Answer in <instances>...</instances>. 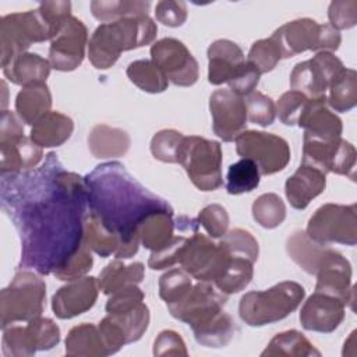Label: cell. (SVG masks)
<instances>
[{
    "label": "cell",
    "mask_w": 357,
    "mask_h": 357,
    "mask_svg": "<svg viewBox=\"0 0 357 357\" xmlns=\"http://www.w3.org/2000/svg\"><path fill=\"white\" fill-rule=\"evenodd\" d=\"M1 205L21 240L20 269L52 275L84 243L85 178L53 152L38 169L1 174Z\"/></svg>",
    "instance_id": "obj_1"
},
{
    "label": "cell",
    "mask_w": 357,
    "mask_h": 357,
    "mask_svg": "<svg viewBox=\"0 0 357 357\" xmlns=\"http://www.w3.org/2000/svg\"><path fill=\"white\" fill-rule=\"evenodd\" d=\"M88 206L110 230L137 238L139 222L156 211H173L167 201L141 185L119 162L98 165L85 177Z\"/></svg>",
    "instance_id": "obj_2"
},
{
    "label": "cell",
    "mask_w": 357,
    "mask_h": 357,
    "mask_svg": "<svg viewBox=\"0 0 357 357\" xmlns=\"http://www.w3.org/2000/svg\"><path fill=\"white\" fill-rule=\"evenodd\" d=\"M156 33L158 26L148 14L100 24L88 43L89 61L98 70H107L123 52L151 45Z\"/></svg>",
    "instance_id": "obj_3"
},
{
    "label": "cell",
    "mask_w": 357,
    "mask_h": 357,
    "mask_svg": "<svg viewBox=\"0 0 357 357\" xmlns=\"http://www.w3.org/2000/svg\"><path fill=\"white\" fill-rule=\"evenodd\" d=\"M304 296L305 290L301 284L284 280L266 290L245 293L240 300L238 314L250 326L275 324L296 311Z\"/></svg>",
    "instance_id": "obj_4"
},
{
    "label": "cell",
    "mask_w": 357,
    "mask_h": 357,
    "mask_svg": "<svg viewBox=\"0 0 357 357\" xmlns=\"http://www.w3.org/2000/svg\"><path fill=\"white\" fill-rule=\"evenodd\" d=\"M46 300V283L32 271L20 269L0 293L1 329L15 322H29L42 315Z\"/></svg>",
    "instance_id": "obj_5"
},
{
    "label": "cell",
    "mask_w": 357,
    "mask_h": 357,
    "mask_svg": "<svg viewBox=\"0 0 357 357\" xmlns=\"http://www.w3.org/2000/svg\"><path fill=\"white\" fill-rule=\"evenodd\" d=\"M54 29L42 10L13 13L0 21V60L6 67L17 56L26 53L32 43L50 40Z\"/></svg>",
    "instance_id": "obj_6"
},
{
    "label": "cell",
    "mask_w": 357,
    "mask_h": 357,
    "mask_svg": "<svg viewBox=\"0 0 357 357\" xmlns=\"http://www.w3.org/2000/svg\"><path fill=\"white\" fill-rule=\"evenodd\" d=\"M271 38L278 45L282 59H290L307 50H337L342 42L339 31L329 24H318L311 18L289 21L279 26Z\"/></svg>",
    "instance_id": "obj_7"
},
{
    "label": "cell",
    "mask_w": 357,
    "mask_h": 357,
    "mask_svg": "<svg viewBox=\"0 0 357 357\" xmlns=\"http://www.w3.org/2000/svg\"><path fill=\"white\" fill-rule=\"evenodd\" d=\"M178 163L191 183L201 191H215L222 183V146L218 141L198 135L184 137Z\"/></svg>",
    "instance_id": "obj_8"
},
{
    "label": "cell",
    "mask_w": 357,
    "mask_h": 357,
    "mask_svg": "<svg viewBox=\"0 0 357 357\" xmlns=\"http://www.w3.org/2000/svg\"><path fill=\"white\" fill-rule=\"evenodd\" d=\"M307 236L319 244L357 243V206L356 204H324L310 218Z\"/></svg>",
    "instance_id": "obj_9"
},
{
    "label": "cell",
    "mask_w": 357,
    "mask_h": 357,
    "mask_svg": "<svg viewBox=\"0 0 357 357\" xmlns=\"http://www.w3.org/2000/svg\"><path fill=\"white\" fill-rule=\"evenodd\" d=\"M226 301L227 296L213 283L198 282L180 301L167 308L173 318L185 322L195 332L216 319L223 312Z\"/></svg>",
    "instance_id": "obj_10"
},
{
    "label": "cell",
    "mask_w": 357,
    "mask_h": 357,
    "mask_svg": "<svg viewBox=\"0 0 357 357\" xmlns=\"http://www.w3.org/2000/svg\"><path fill=\"white\" fill-rule=\"evenodd\" d=\"M230 258L219 243L215 244L205 234L195 231L190 234L178 264L198 282L215 283L226 271Z\"/></svg>",
    "instance_id": "obj_11"
},
{
    "label": "cell",
    "mask_w": 357,
    "mask_h": 357,
    "mask_svg": "<svg viewBox=\"0 0 357 357\" xmlns=\"http://www.w3.org/2000/svg\"><path fill=\"white\" fill-rule=\"evenodd\" d=\"M60 342V328L50 318L38 317L25 326L3 329L1 350L6 357H29L36 351L50 350Z\"/></svg>",
    "instance_id": "obj_12"
},
{
    "label": "cell",
    "mask_w": 357,
    "mask_h": 357,
    "mask_svg": "<svg viewBox=\"0 0 357 357\" xmlns=\"http://www.w3.org/2000/svg\"><path fill=\"white\" fill-rule=\"evenodd\" d=\"M236 151L241 158L251 159L262 176L283 170L290 160L287 141L265 131H243L236 138Z\"/></svg>",
    "instance_id": "obj_13"
},
{
    "label": "cell",
    "mask_w": 357,
    "mask_h": 357,
    "mask_svg": "<svg viewBox=\"0 0 357 357\" xmlns=\"http://www.w3.org/2000/svg\"><path fill=\"white\" fill-rule=\"evenodd\" d=\"M356 148L342 137L322 141L303 138V165L312 166L322 173H335L356 180Z\"/></svg>",
    "instance_id": "obj_14"
},
{
    "label": "cell",
    "mask_w": 357,
    "mask_h": 357,
    "mask_svg": "<svg viewBox=\"0 0 357 357\" xmlns=\"http://www.w3.org/2000/svg\"><path fill=\"white\" fill-rule=\"evenodd\" d=\"M343 68V63L333 53L317 52L312 59L294 66L290 74L291 89L301 92L308 99L326 98L331 82Z\"/></svg>",
    "instance_id": "obj_15"
},
{
    "label": "cell",
    "mask_w": 357,
    "mask_h": 357,
    "mask_svg": "<svg viewBox=\"0 0 357 357\" xmlns=\"http://www.w3.org/2000/svg\"><path fill=\"white\" fill-rule=\"evenodd\" d=\"M151 60L177 86H191L198 81L199 67L185 45L174 38H163L151 47Z\"/></svg>",
    "instance_id": "obj_16"
},
{
    "label": "cell",
    "mask_w": 357,
    "mask_h": 357,
    "mask_svg": "<svg viewBox=\"0 0 357 357\" xmlns=\"http://www.w3.org/2000/svg\"><path fill=\"white\" fill-rule=\"evenodd\" d=\"M149 319V308L144 301L123 311L107 312L98 326L110 354L117 353L128 343L139 340L148 329Z\"/></svg>",
    "instance_id": "obj_17"
},
{
    "label": "cell",
    "mask_w": 357,
    "mask_h": 357,
    "mask_svg": "<svg viewBox=\"0 0 357 357\" xmlns=\"http://www.w3.org/2000/svg\"><path fill=\"white\" fill-rule=\"evenodd\" d=\"M88 45V29L74 15L67 17L50 39L49 61L59 71H73L81 66Z\"/></svg>",
    "instance_id": "obj_18"
},
{
    "label": "cell",
    "mask_w": 357,
    "mask_h": 357,
    "mask_svg": "<svg viewBox=\"0 0 357 357\" xmlns=\"http://www.w3.org/2000/svg\"><path fill=\"white\" fill-rule=\"evenodd\" d=\"M213 132L225 142L236 141L245 131L247 109L243 96L230 89H216L209 98Z\"/></svg>",
    "instance_id": "obj_19"
},
{
    "label": "cell",
    "mask_w": 357,
    "mask_h": 357,
    "mask_svg": "<svg viewBox=\"0 0 357 357\" xmlns=\"http://www.w3.org/2000/svg\"><path fill=\"white\" fill-rule=\"evenodd\" d=\"M82 241L95 254L103 258L113 255L117 259L131 258L137 254L139 247V240L126 238L110 230L91 211L85 215Z\"/></svg>",
    "instance_id": "obj_20"
},
{
    "label": "cell",
    "mask_w": 357,
    "mask_h": 357,
    "mask_svg": "<svg viewBox=\"0 0 357 357\" xmlns=\"http://www.w3.org/2000/svg\"><path fill=\"white\" fill-rule=\"evenodd\" d=\"M99 290V282L93 276L70 280L53 294L52 310L60 319L78 317L95 305Z\"/></svg>",
    "instance_id": "obj_21"
},
{
    "label": "cell",
    "mask_w": 357,
    "mask_h": 357,
    "mask_svg": "<svg viewBox=\"0 0 357 357\" xmlns=\"http://www.w3.org/2000/svg\"><path fill=\"white\" fill-rule=\"evenodd\" d=\"M344 307L342 300L314 291L301 307L300 324L305 331L331 333L344 319Z\"/></svg>",
    "instance_id": "obj_22"
},
{
    "label": "cell",
    "mask_w": 357,
    "mask_h": 357,
    "mask_svg": "<svg viewBox=\"0 0 357 357\" xmlns=\"http://www.w3.org/2000/svg\"><path fill=\"white\" fill-rule=\"evenodd\" d=\"M297 126L304 128V137L331 141L342 137V120L328 109L326 98L308 99L301 112Z\"/></svg>",
    "instance_id": "obj_23"
},
{
    "label": "cell",
    "mask_w": 357,
    "mask_h": 357,
    "mask_svg": "<svg viewBox=\"0 0 357 357\" xmlns=\"http://www.w3.org/2000/svg\"><path fill=\"white\" fill-rule=\"evenodd\" d=\"M315 291L336 297L353 308L354 286H351V265L339 252L317 272Z\"/></svg>",
    "instance_id": "obj_24"
},
{
    "label": "cell",
    "mask_w": 357,
    "mask_h": 357,
    "mask_svg": "<svg viewBox=\"0 0 357 357\" xmlns=\"http://www.w3.org/2000/svg\"><path fill=\"white\" fill-rule=\"evenodd\" d=\"M206 54L208 81L212 85L229 82L245 61L241 47L229 39H218L212 42Z\"/></svg>",
    "instance_id": "obj_25"
},
{
    "label": "cell",
    "mask_w": 357,
    "mask_h": 357,
    "mask_svg": "<svg viewBox=\"0 0 357 357\" xmlns=\"http://www.w3.org/2000/svg\"><path fill=\"white\" fill-rule=\"evenodd\" d=\"M325 187L326 174L301 163L294 174L286 180L284 194L294 209H305L315 197L325 191Z\"/></svg>",
    "instance_id": "obj_26"
},
{
    "label": "cell",
    "mask_w": 357,
    "mask_h": 357,
    "mask_svg": "<svg viewBox=\"0 0 357 357\" xmlns=\"http://www.w3.org/2000/svg\"><path fill=\"white\" fill-rule=\"evenodd\" d=\"M286 251L289 257L307 273L317 275V272L326 265L339 252L311 240L305 231H296L287 238Z\"/></svg>",
    "instance_id": "obj_27"
},
{
    "label": "cell",
    "mask_w": 357,
    "mask_h": 357,
    "mask_svg": "<svg viewBox=\"0 0 357 357\" xmlns=\"http://www.w3.org/2000/svg\"><path fill=\"white\" fill-rule=\"evenodd\" d=\"M1 174L20 173L33 169L43 158V151L25 135L0 141Z\"/></svg>",
    "instance_id": "obj_28"
},
{
    "label": "cell",
    "mask_w": 357,
    "mask_h": 357,
    "mask_svg": "<svg viewBox=\"0 0 357 357\" xmlns=\"http://www.w3.org/2000/svg\"><path fill=\"white\" fill-rule=\"evenodd\" d=\"M52 64L36 53H22L3 67L4 77L15 84L24 86L46 82L50 74Z\"/></svg>",
    "instance_id": "obj_29"
},
{
    "label": "cell",
    "mask_w": 357,
    "mask_h": 357,
    "mask_svg": "<svg viewBox=\"0 0 357 357\" xmlns=\"http://www.w3.org/2000/svg\"><path fill=\"white\" fill-rule=\"evenodd\" d=\"M66 354L71 357H105L110 356L99 326L79 324L70 329L66 337Z\"/></svg>",
    "instance_id": "obj_30"
},
{
    "label": "cell",
    "mask_w": 357,
    "mask_h": 357,
    "mask_svg": "<svg viewBox=\"0 0 357 357\" xmlns=\"http://www.w3.org/2000/svg\"><path fill=\"white\" fill-rule=\"evenodd\" d=\"M130 135L117 127L96 124L88 135V146L96 159L124 156L130 149Z\"/></svg>",
    "instance_id": "obj_31"
},
{
    "label": "cell",
    "mask_w": 357,
    "mask_h": 357,
    "mask_svg": "<svg viewBox=\"0 0 357 357\" xmlns=\"http://www.w3.org/2000/svg\"><path fill=\"white\" fill-rule=\"evenodd\" d=\"M73 131L74 123L68 116L50 110L32 126L29 138L40 148H53L63 145Z\"/></svg>",
    "instance_id": "obj_32"
},
{
    "label": "cell",
    "mask_w": 357,
    "mask_h": 357,
    "mask_svg": "<svg viewBox=\"0 0 357 357\" xmlns=\"http://www.w3.org/2000/svg\"><path fill=\"white\" fill-rule=\"evenodd\" d=\"M173 211H156L145 216L135 229V234L145 248L158 251L174 236Z\"/></svg>",
    "instance_id": "obj_33"
},
{
    "label": "cell",
    "mask_w": 357,
    "mask_h": 357,
    "mask_svg": "<svg viewBox=\"0 0 357 357\" xmlns=\"http://www.w3.org/2000/svg\"><path fill=\"white\" fill-rule=\"evenodd\" d=\"M52 93L46 82L24 86L15 98V112L22 123L33 126L50 112Z\"/></svg>",
    "instance_id": "obj_34"
},
{
    "label": "cell",
    "mask_w": 357,
    "mask_h": 357,
    "mask_svg": "<svg viewBox=\"0 0 357 357\" xmlns=\"http://www.w3.org/2000/svg\"><path fill=\"white\" fill-rule=\"evenodd\" d=\"M145 273V266L141 262H132L126 265L120 259H114L109 262L99 273L98 282L100 290L110 296L114 291L128 286V284H138L142 282Z\"/></svg>",
    "instance_id": "obj_35"
},
{
    "label": "cell",
    "mask_w": 357,
    "mask_h": 357,
    "mask_svg": "<svg viewBox=\"0 0 357 357\" xmlns=\"http://www.w3.org/2000/svg\"><path fill=\"white\" fill-rule=\"evenodd\" d=\"M262 357L266 356H287V357H310L321 356V351L314 347V344L298 331H284L272 337L265 350L261 353Z\"/></svg>",
    "instance_id": "obj_36"
},
{
    "label": "cell",
    "mask_w": 357,
    "mask_h": 357,
    "mask_svg": "<svg viewBox=\"0 0 357 357\" xmlns=\"http://www.w3.org/2000/svg\"><path fill=\"white\" fill-rule=\"evenodd\" d=\"M151 3L144 0H93L91 1L92 15L105 22H113L126 17L146 15Z\"/></svg>",
    "instance_id": "obj_37"
},
{
    "label": "cell",
    "mask_w": 357,
    "mask_h": 357,
    "mask_svg": "<svg viewBox=\"0 0 357 357\" xmlns=\"http://www.w3.org/2000/svg\"><path fill=\"white\" fill-rule=\"evenodd\" d=\"M326 103L335 112L344 113L357 103V73L351 68H343L329 85Z\"/></svg>",
    "instance_id": "obj_38"
},
{
    "label": "cell",
    "mask_w": 357,
    "mask_h": 357,
    "mask_svg": "<svg viewBox=\"0 0 357 357\" xmlns=\"http://www.w3.org/2000/svg\"><path fill=\"white\" fill-rule=\"evenodd\" d=\"M127 77L141 91L160 93L167 89L169 79L152 60H135L127 67Z\"/></svg>",
    "instance_id": "obj_39"
},
{
    "label": "cell",
    "mask_w": 357,
    "mask_h": 357,
    "mask_svg": "<svg viewBox=\"0 0 357 357\" xmlns=\"http://www.w3.org/2000/svg\"><path fill=\"white\" fill-rule=\"evenodd\" d=\"M231 257V255H230ZM254 262L243 257H231L223 275L213 283L223 294H234L248 286L254 276Z\"/></svg>",
    "instance_id": "obj_40"
},
{
    "label": "cell",
    "mask_w": 357,
    "mask_h": 357,
    "mask_svg": "<svg viewBox=\"0 0 357 357\" xmlns=\"http://www.w3.org/2000/svg\"><path fill=\"white\" fill-rule=\"evenodd\" d=\"M259 169L247 158H241L227 169L226 174V190L231 195L251 192L259 184Z\"/></svg>",
    "instance_id": "obj_41"
},
{
    "label": "cell",
    "mask_w": 357,
    "mask_h": 357,
    "mask_svg": "<svg viewBox=\"0 0 357 357\" xmlns=\"http://www.w3.org/2000/svg\"><path fill=\"white\" fill-rule=\"evenodd\" d=\"M236 331L237 326L231 315L223 311L211 324L195 331L194 337L199 344L206 347H225L230 343Z\"/></svg>",
    "instance_id": "obj_42"
},
{
    "label": "cell",
    "mask_w": 357,
    "mask_h": 357,
    "mask_svg": "<svg viewBox=\"0 0 357 357\" xmlns=\"http://www.w3.org/2000/svg\"><path fill=\"white\" fill-rule=\"evenodd\" d=\"M251 211L254 220L265 229H275L280 226L286 218V205L275 192L259 195L254 201Z\"/></svg>",
    "instance_id": "obj_43"
},
{
    "label": "cell",
    "mask_w": 357,
    "mask_h": 357,
    "mask_svg": "<svg viewBox=\"0 0 357 357\" xmlns=\"http://www.w3.org/2000/svg\"><path fill=\"white\" fill-rule=\"evenodd\" d=\"M191 287V276L183 268L170 269L165 272L159 279V296L166 303V305L180 301Z\"/></svg>",
    "instance_id": "obj_44"
},
{
    "label": "cell",
    "mask_w": 357,
    "mask_h": 357,
    "mask_svg": "<svg viewBox=\"0 0 357 357\" xmlns=\"http://www.w3.org/2000/svg\"><path fill=\"white\" fill-rule=\"evenodd\" d=\"M184 137L177 130H160L151 139V153L165 163H178V152Z\"/></svg>",
    "instance_id": "obj_45"
},
{
    "label": "cell",
    "mask_w": 357,
    "mask_h": 357,
    "mask_svg": "<svg viewBox=\"0 0 357 357\" xmlns=\"http://www.w3.org/2000/svg\"><path fill=\"white\" fill-rule=\"evenodd\" d=\"M219 244L231 255L243 257L255 262L258 259L259 247L255 237L244 229H233L227 231Z\"/></svg>",
    "instance_id": "obj_46"
},
{
    "label": "cell",
    "mask_w": 357,
    "mask_h": 357,
    "mask_svg": "<svg viewBox=\"0 0 357 357\" xmlns=\"http://www.w3.org/2000/svg\"><path fill=\"white\" fill-rule=\"evenodd\" d=\"M93 265L91 250L82 243L54 272L52 273L59 280L70 282L85 276Z\"/></svg>",
    "instance_id": "obj_47"
},
{
    "label": "cell",
    "mask_w": 357,
    "mask_h": 357,
    "mask_svg": "<svg viewBox=\"0 0 357 357\" xmlns=\"http://www.w3.org/2000/svg\"><path fill=\"white\" fill-rule=\"evenodd\" d=\"M244 103L247 109V120L261 127H268L273 123L276 117V106L269 96L254 91L245 96Z\"/></svg>",
    "instance_id": "obj_48"
},
{
    "label": "cell",
    "mask_w": 357,
    "mask_h": 357,
    "mask_svg": "<svg viewBox=\"0 0 357 357\" xmlns=\"http://www.w3.org/2000/svg\"><path fill=\"white\" fill-rule=\"evenodd\" d=\"M282 59L280 50L272 38L259 39L252 43L247 61L251 63L261 74L272 71Z\"/></svg>",
    "instance_id": "obj_49"
},
{
    "label": "cell",
    "mask_w": 357,
    "mask_h": 357,
    "mask_svg": "<svg viewBox=\"0 0 357 357\" xmlns=\"http://www.w3.org/2000/svg\"><path fill=\"white\" fill-rule=\"evenodd\" d=\"M190 236H173L172 240L163 245L160 250L158 251H152L148 259V266L151 269L159 271V269H166V268H172L173 265L180 262L183 250L188 241Z\"/></svg>",
    "instance_id": "obj_50"
},
{
    "label": "cell",
    "mask_w": 357,
    "mask_h": 357,
    "mask_svg": "<svg viewBox=\"0 0 357 357\" xmlns=\"http://www.w3.org/2000/svg\"><path fill=\"white\" fill-rule=\"evenodd\" d=\"M197 220L213 238L223 237L227 233L230 222L227 211L219 204H211L202 208L198 213Z\"/></svg>",
    "instance_id": "obj_51"
},
{
    "label": "cell",
    "mask_w": 357,
    "mask_h": 357,
    "mask_svg": "<svg viewBox=\"0 0 357 357\" xmlns=\"http://www.w3.org/2000/svg\"><path fill=\"white\" fill-rule=\"evenodd\" d=\"M308 98L297 91H287L276 102V114L284 126H296Z\"/></svg>",
    "instance_id": "obj_52"
},
{
    "label": "cell",
    "mask_w": 357,
    "mask_h": 357,
    "mask_svg": "<svg viewBox=\"0 0 357 357\" xmlns=\"http://www.w3.org/2000/svg\"><path fill=\"white\" fill-rule=\"evenodd\" d=\"M329 25L336 31L353 28L357 22V1L337 0L332 1L328 8Z\"/></svg>",
    "instance_id": "obj_53"
},
{
    "label": "cell",
    "mask_w": 357,
    "mask_h": 357,
    "mask_svg": "<svg viewBox=\"0 0 357 357\" xmlns=\"http://www.w3.org/2000/svg\"><path fill=\"white\" fill-rule=\"evenodd\" d=\"M187 4L184 1L162 0L155 7L156 20L170 28L181 26L187 20Z\"/></svg>",
    "instance_id": "obj_54"
},
{
    "label": "cell",
    "mask_w": 357,
    "mask_h": 357,
    "mask_svg": "<svg viewBox=\"0 0 357 357\" xmlns=\"http://www.w3.org/2000/svg\"><path fill=\"white\" fill-rule=\"evenodd\" d=\"M261 73L248 61H244V64L237 70L234 77L227 82L229 89L238 96H247L257 88L259 82Z\"/></svg>",
    "instance_id": "obj_55"
},
{
    "label": "cell",
    "mask_w": 357,
    "mask_h": 357,
    "mask_svg": "<svg viewBox=\"0 0 357 357\" xmlns=\"http://www.w3.org/2000/svg\"><path fill=\"white\" fill-rule=\"evenodd\" d=\"M153 356H188L183 337L170 329L162 331L153 342Z\"/></svg>",
    "instance_id": "obj_56"
},
{
    "label": "cell",
    "mask_w": 357,
    "mask_h": 357,
    "mask_svg": "<svg viewBox=\"0 0 357 357\" xmlns=\"http://www.w3.org/2000/svg\"><path fill=\"white\" fill-rule=\"evenodd\" d=\"M144 291L137 284H128L113 294H110L106 303V312H117L127 308L137 305L138 303L144 301Z\"/></svg>",
    "instance_id": "obj_57"
},
{
    "label": "cell",
    "mask_w": 357,
    "mask_h": 357,
    "mask_svg": "<svg viewBox=\"0 0 357 357\" xmlns=\"http://www.w3.org/2000/svg\"><path fill=\"white\" fill-rule=\"evenodd\" d=\"M18 114L11 110H1V123H0V141L11 139L24 135V127L21 124Z\"/></svg>",
    "instance_id": "obj_58"
}]
</instances>
